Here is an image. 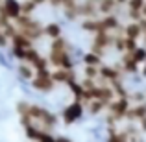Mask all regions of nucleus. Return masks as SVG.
Segmentation results:
<instances>
[{"label":"nucleus","instance_id":"obj_19","mask_svg":"<svg viewBox=\"0 0 146 142\" xmlns=\"http://www.w3.org/2000/svg\"><path fill=\"white\" fill-rule=\"evenodd\" d=\"M141 39H143V46H146V30L143 32V37H141Z\"/></svg>","mask_w":146,"mask_h":142},{"label":"nucleus","instance_id":"obj_8","mask_svg":"<svg viewBox=\"0 0 146 142\" xmlns=\"http://www.w3.org/2000/svg\"><path fill=\"white\" fill-rule=\"evenodd\" d=\"M107 142H129L128 135L124 131H117L115 127L109 129V137H107Z\"/></svg>","mask_w":146,"mask_h":142},{"label":"nucleus","instance_id":"obj_6","mask_svg":"<svg viewBox=\"0 0 146 142\" xmlns=\"http://www.w3.org/2000/svg\"><path fill=\"white\" fill-rule=\"evenodd\" d=\"M85 105H87V111H89L91 114H100L102 111H106V103L100 102V100H96V98L85 102Z\"/></svg>","mask_w":146,"mask_h":142},{"label":"nucleus","instance_id":"obj_7","mask_svg":"<svg viewBox=\"0 0 146 142\" xmlns=\"http://www.w3.org/2000/svg\"><path fill=\"white\" fill-rule=\"evenodd\" d=\"M19 74H21V78H24V79H32L33 76H35V68L26 61V63L19 65Z\"/></svg>","mask_w":146,"mask_h":142},{"label":"nucleus","instance_id":"obj_12","mask_svg":"<svg viewBox=\"0 0 146 142\" xmlns=\"http://www.w3.org/2000/svg\"><path fill=\"white\" fill-rule=\"evenodd\" d=\"M128 100H129L131 103H143V102H146V92H143V90L128 92Z\"/></svg>","mask_w":146,"mask_h":142},{"label":"nucleus","instance_id":"obj_18","mask_svg":"<svg viewBox=\"0 0 146 142\" xmlns=\"http://www.w3.org/2000/svg\"><path fill=\"white\" fill-rule=\"evenodd\" d=\"M54 142H70V140L65 139V137H61V139H54Z\"/></svg>","mask_w":146,"mask_h":142},{"label":"nucleus","instance_id":"obj_1","mask_svg":"<svg viewBox=\"0 0 146 142\" xmlns=\"http://www.w3.org/2000/svg\"><path fill=\"white\" fill-rule=\"evenodd\" d=\"M56 85V81L50 76V70H43V72H35V76L32 78V87L41 92H46V90H52V87Z\"/></svg>","mask_w":146,"mask_h":142},{"label":"nucleus","instance_id":"obj_17","mask_svg":"<svg viewBox=\"0 0 146 142\" xmlns=\"http://www.w3.org/2000/svg\"><path fill=\"white\" fill-rule=\"evenodd\" d=\"M141 15L146 18V0H144V4H143V7H141Z\"/></svg>","mask_w":146,"mask_h":142},{"label":"nucleus","instance_id":"obj_10","mask_svg":"<svg viewBox=\"0 0 146 142\" xmlns=\"http://www.w3.org/2000/svg\"><path fill=\"white\" fill-rule=\"evenodd\" d=\"M83 63H85V65H93V67H100V65H102V55H98L96 52H93V50H91L89 53H85Z\"/></svg>","mask_w":146,"mask_h":142},{"label":"nucleus","instance_id":"obj_4","mask_svg":"<svg viewBox=\"0 0 146 142\" xmlns=\"http://www.w3.org/2000/svg\"><path fill=\"white\" fill-rule=\"evenodd\" d=\"M122 30H124V35H126V37H129V39L139 41L141 37H143V28H141L139 20H131V22H128V24H126Z\"/></svg>","mask_w":146,"mask_h":142},{"label":"nucleus","instance_id":"obj_11","mask_svg":"<svg viewBox=\"0 0 146 142\" xmlns=\"http://www.w3.org/2000/svg\"><path fill=\"white\" fill-rule=\"evenodd\" d=\"M131 55H133V59H135L139 65L146 63V46H137V48L131 52Z\"/></svg>","mask_w":146,"mask_h":142},{"label":"nucleus","instance_id":"obj_14","mask_svg":"<svg viewBox=\"0 0 146 142\" xmlns=\"http://www.w3.org/2000/svg\"><path fill=\"white\" fill-rule=\"evenodd\" d=\"M143 4H144V0H128V2H126V7L131 9V11H141Z\"/></svg>","mask_w":146,"mask_h":142},{"label":"nucleus","instance_id":"obj_20","mask_svg":"<svg viewBox=\"0 0 146 142\" xmlns=\"http://www.w3.org/2000/svg\"><path fill=\"white\" fill-rule=\"evenodd\" d=\"M32 2L35 4V6H39V4H44V2H46V0H32Z\"/></svg>","mask_w":146,"mask_h":142},{"label":"nucleus","instance_id":"obj_2","mask_svg":"<svg viewBox=\"0 0 146 142\" xmlns=\"http://www.w3.org/2000/svg\"><path fill=\"white\" fill-rule=\"evenodd\" d=\"M82 113H83V105H82V102H78V100H76L74 103H70V105L63 111V120H65V124H72V122H76L80 116H82Z\"/></svg>","mask_w":146,"mask_h":142},{"label":"nucleus","instance_id":"obj_3","mask_svg":"<svg viewBox=\"0 0 146 142\" xmlns=\"http://www.w3.org/2000/svg\"><path fill=\"white\" fill-rule=\"evenodd\" d=\"M118 67L122 68V72H128V74H137V72L141 70V65L137 63L135 59H133L131 53H124L122 55V61Z\"/></svg>","mask_w":146,"mask_h":142},{"label":"nucleus","instance_id":"obj_16","mask_svg":"<svg viewBox=\"0 0 146 142\" xmlns=\"http://www.w3.org/2000/svg\"><path fill=\"white\" fill-rule=\"evenodd\" d=\"M137 124H139L141 133H146V116H144V118H141V120H137Z\"/></svg>","mask_w":146,"mask_h":142},{"label":"nucleus","instance_id":"obj_13","mask_svg":"<svg viewBox=\"0 0 146 142\" xmlns=\"http://www.w3.org/2000/svg\"><path fill=\"white\" fill-rule=\"evenodd\" d=\"M26 52H28V48H22V46H17V44H13V55L17 57V59L24 61V59H26Z\"/></svg>","mask_w":146,"mask_h":142},{"label":"nucleus","instance_id":"obj_5","mask_svg":"<svg viewBox=\"0 0 146 142\" xmlns=\"http://www.w3.org/2000/svg\"><path fill=\"white\" fill-rule=\"evenodd\" d=\"M2 9L9 18H17L21 15V4L17 0H2Z\"/></svg>","mask_w":146,"mask_h":142},{"label":"nucleus","instance_id":"obj_21","mask_svg":"<svg viewBox=\"0 0 146 142\" xmlns=\"http://www.w3.org/2000/svg\"><path fill=\"white\" fill-rule=\"evenodd\" d=\"M143 78H146V63H143Z\"/></svg>","mask_w":146,"mask_h":142},{"label":"nucleus","instance_id":"obj_9","mask_svg":"<svg viewBox=\"0 0 146 142\" xmlns=\"http://www.w3.org/2000/svg\"><path fill=\"white\" fill-rule=\"evenodd\" d=\"M44 35L52 37V39H57V37H61V26L56 24V22H50V24L44 26Z\"/></svg>","mask_w":146,"mask_h":142},{"label":"nucleus","instance_id":"obj_15","mask_svg":"<svg viewBox=\"0 0 146 142\" xmlns=\"http://www.w3.org/2000/svg\"><path fill=\"white\" fill-rule=\"evenodd\" d=\"M33 9H35V4H33L32 0H28V2L21 4V13H22V15H30Z\"/></svg>","mask_w":146,"mask_h":142}]
</instances>
